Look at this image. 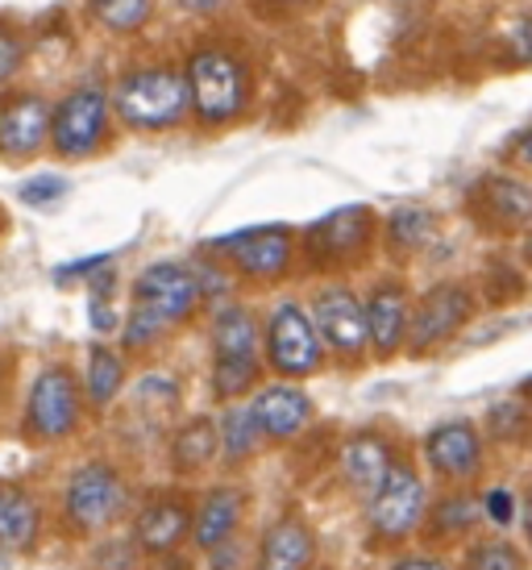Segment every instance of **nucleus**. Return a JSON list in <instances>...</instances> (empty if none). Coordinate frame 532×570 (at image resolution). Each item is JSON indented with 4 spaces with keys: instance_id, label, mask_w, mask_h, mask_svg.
<instances>
[{
    "instance_id": "obj_1",
    "label": "nucleus",
    "mask_w": 532,
    "mask_h": 570,
    "mask_svg": "<svg viewBox=\"0 0 532 570\" xmlns=\"http://www.w3.org/2000/svg\"><path fill=\"white\" fill-rule=\"evenodd\" d=\"M200 284L196 271L179 267V263H155L138 275L134 284V313L126 321V346L146 350L155 346L162 333L188 321L200 304Z\"/></svg>"
},
{
    "instance_id": "obj_2",
    "label": "nucleus",
    "mask_w": 532,
    "mask_h": 570,
    "mask_svg": "<svg viewBox=\"0 0 532 570\" xmlns=\"http://www.w3.org/2000/svg\"><path fill=\"white\" fill-rule=\"evenodd\" d=\"M188 100L204 126H229L250 105V67L225 47H200L188 59Z\"/></svg>"
},
{
    "instance_id": "obj_3",
    "label": "nucleus",
    "mask_w": 532,
    "mask_h": 570,
    "mask_svg": "<svg viewBox=\"0 0 532 570\" xmlns=\"http://www.w3.org/2000/svg\"><path fill=\"white\" fill-rule=\"evenodd\" d=\"M112 109L134 129H175L191 112L184 71L167 63L134 67L112 92Z\"/></svg>"
},
{
    "instance_id": "obj_4",
    "label": "nucleus",
    "mask_w": 532,
    "mask_h": 570,
    "mask_svg": "<svg viewBox=\"0 0 532 570\" xmlns=\"http://www.w3.org/2000/svg\"><path fill=\"white\" fill-rule=\"evenodd\" d=\"M428 517V488L416 466L395 462L392 475L366 500V524L375 541H407Z\"/></svg>"
},
{
    "instance_id": "obj_5",
    "label": "nucleus",
    "mask_w": 532,
    "mask_h": 570,
    "mask_svg": "<svg viewBox=\"0 0 532 570\" xmlns=\"http://www.w3.org/2000/svg\"><path fill=\"white\" fill-rule=\"evenodd\" d=\"M109 112L112 96L100 83H83L76 92H67L55 105V117H50V146H55V155L88 159L96 146L105 142V134H109Z\"/></svg>"
},
{
    "instance_id": "obj_6",
    "label": "nucleus",
    "mask_w": 532,
    "mask_h": 570,
    "mask_svg": "<svg viewBox=\"0 0 532 570\" xmlns=\"http://www.w3.org/2000/svg\"><path fill=\"white\" fill-rule=\"evenodd\" d=\"M129 504L126 479L112 471L109 462H83L71 471L63 491V508L71 524L79 533H96V529H109Z\"/></svg>"
},
{
    "instance_id": "obj_7",
    "label": "nucleus",
    "mask_w": 532,
    "mask_h": 570,
    "mask_svg": "<svg viewBox=\"0 0 532 570\" xmlns=\"http://www.w3.org/2000/svg\"><path fill=\"white\" fill-rule=\"evenodd\" d=\"M321 333L313 325V313L296 301H283L270 321H266V363L270 371H279L287 380H299V375H313L321 366Z\"/></svg>"
},
{
    "instance_id": "obj_8",
    "label": "nucleus",
    "mask_w": 532,
    "mask_h": 570,
    "mask_svg": "<svg viewBox=\"0 0 532 570\" xmlns=\"http://www.w3.org/2000/svg\"><path fill=\"white\" fill-rule=\"evenodd\" d=\"M79 383L67 366H47L30 387V404H26V425L33 438L42 442H59L79 425Z\"/></svg>"
},
{
    "instance_id": "obj_9",
    "label": "nucleus",
    "mask_w": 532,
    "mask_h": 570,
    "mask_svg": "<svg viewBox=\"0 0 532 570\" xmlns=\"http://www.w3.org/2000/svg\"><path fill=\"white\" fill-rule=\"evenodd\" d=\"M208 250L225 254L229 267H237L246 279L270 284V279H279L283 271L292 267L296 242H292V229L270 225V229H246V234H234V238H217Z\"/></svg>"
},
{
    "instance_id": "obj_10",
    "label": "nucleus",
    "mask_w": 532,
    "mask_h": 570,
    "mask_svg": "<svg viewBox=\"0 0 532 570\" xmlns=\"http://www.w3.org/2000/svg\"><path fill=\"white\" fill-rule=\"evenodd\" d=\"M313 325L321 333V346H329L337 358L354 363L366 354L371 337H366V308L349 287H325L313 304Z\"/></svg>"
},
{
    "instance_id": "obj_11",
    "label": "nucleus",
    "mask_w": 532,
    "mask_h": 570,
    "mask_svg": "<svg viewBox=\"0 0 532 570\" xmlns=\"http://www.w3.org/2000/svg\"><path fill=\"white\" fill-rule=\"evenodd\" d=\"M474 313V301L462 284H437L421 296V304L412 308V325H407V346L416 354L437 350L441 342H450Z\"/></svg>"
},
{
    "instance_id": "obj_12",
    "label": "nucleus",
    "mask_w": 532,
    "mask_h": 570,
    "mask_svg": "<svg viewBox=\"0 0 532 570\" xmlns=\"http://www.w3.org/2000/svg\"><path fill=\"white\" fill-rule=\"evenodd\" d=\"M424 462L428 471L450 483H466L483 471V438L470 421H445V425L428 429L424 438Z\"/></svg>"
},
{
    "instance_id": "obj_13",
    "label": "nucleus",
    "mask_w": 532,
    "mask_h": 570,
    "mask_svg": "<svg viewBox=\"0 0 532 570\" xmlns=\"http://www.w3.org/2000/svg\"><path fill=\"white\" fill-rule=\"evenodd\" d=\"M50 109L42 96L21 92L0 105V155L9 159H33L50 142Z\"/></svg>"
},
{
    "instance_id": "obj_14",
    "label": "nucleus",
    "mask_w": 532,
    "mask_h": 570,
    "mask_svg": "<svg viewBox=\"0 0 532 570\" xmlns=\"http://www.w3.org/2000/svg\"><path fill=\"white\" fill-rule=\"evenodd\" d=\"M246 409L254 416V429L270 442H287L313 421V400L304 396L299 387H292V383H266V387L254 392Z\"/></svg>"
},
{
    "instance_id": "obj_15",
    "label": "nucleus",
    "mask_w": 532,
    "mask_h": 570,
    "mask_svg": "<svg viewBox=\"0 0 532 570\" xmlns=\"http://www.w3.org/2000/svg\"><path fill=\"white\" fill-rule=\"evenodd\" d=\"M371 229H375V217H371V208L362 205H345L329 217H321V222L308 229V250L313 258L321 263H345V258H354V254L371 242Z\"/></svg>"
},
{
    "instance_id": "obj_16",
    "label": "nucleus",
    "mask_w": 532,
    "mask_h": 570,
    "mask_svg": "<svg viewBox=\"0 0 532 570\" xmlns=\"http://www.w3.org/2000/svg\"><path fill=\"white\" fill-rule=\"evenodd\" d=\"M366 308V337L375 354H395V350L407 342V325H412V304H407V292L400 284H378L371 292V301L362 304Z\"/></svg>"
},
{
    "instance_id": "obj_17",
    "label": "nucleus",
    "mask_w": 532,
    "mask_h": 570,
    "mask_svg": "<svg viewBox=\"0 0 532 570\" xmlns=\"http://www.w3.org/2000/svg\"><path fill=\"white\" fill-rule=\"evenodd\" d=\"M395 462L400 459H395V450L387 438H378V433H354L342 450V475L362 500H371L378 491V483L392 475Z\"/></svg>"
},
{
    "instance_id": "obj_18",
    "label": "nucleus",
    "mask_w": 532,
    "mask_h": 570,
    "mask_svg": "<svg viewBox=\"0 0 532 570\" xmlns=\"http://www.w3.org/2000/svg\"><path fill=\"white\" fill-rule=\"evenodd\" d=\"M188 533H191V517L179 500H150V504L141 508L138 524H134V538H138V546L150 550V554H167V550H175Z\"/></svg>"
},
{
    "instance_id": "obj_19",
    "label": "nucleus",
    "mask_w": 532,
    "mask_h": 570,
    "mask_svg": "<svg viewBox=\"0 0 532 570\" xmlns=\"http://www.w3.org/2000/svg\"><path fill=\"white\" fill-rule=\"evenodd\" d=\"M313 554H316L313 529L299 521V517H283L263 538L258 570H308L313 567Z\"/></svg>"
},
{
    "instance_id": "obj_20",
    "label": "nucleus",
    "mask_w": 532,
    "mask_h": 570,
    "mask_svg": "<svg viewBox=\"0 0 532 570\" xmlns=\"http://www.w3.org/2000/svg\"><path fill=\"white\" fill-rule=\"evenodd\" d=\"M237 521H242V491L234 488L208 491L200 512L191 517V541L200 550H220V546H229Z\"/></svg>"
},
{
    "instance_id": "obj_21",
    "label": "nucleus",
    "mask_w": 532,
    "mask_h": 570,
    "mask_svg": "<svg viewBox=\"0 0 532 570\" xmlns=\"http://www.w3.org/2000/svg\"><path fill=\"white\" fill-rule=\"evenodd\" d=\"M213 354L217 358H258V321L246 304H220L217 308Z\"/></svg>"
},
{
    "instance_id": "obj_22",
    "label": "nucleus",
    "mask_w": 532,
    "mask_h": 570,
    "mask_svg": "<svg viewBox=\"0 0 532 570\" xmlns=\"http://www.w3.org/2000/svg\"><path fill=\"white\" fill-rule=\"evenodd\" d=\"M479 524H483V495H474V491H450L428 508V533L441 541L466 538Z\"/></svg>"
},
{
    "instance_id": "obj_23",
    "label": "nucleus",
    "mask_w": 532,
    "mask_h": 570,
    "mask_svg": "<svg viewBox=\"0 0 532 570\" xmlns=\"http://www.w3.org/2000/svg\"><path fill=\"white\" fill-rule=\"evenodd\" d=\"M38 504L21 488L0 491V550H30L38 538Z\"/></svg>"
},
{
    "instance_id": "obj_24",
    "label": "nucleus",
    "mask_w": 532,
    "mask_h": 570,
    "mask_svg": "<svg viewBox=\"0 0 532 570\" xmlns=\"http://www.w3.org/2000/svg\"><path fill=\"white\" fill-rule=\"evenodd\" d=\"M217 454H220V438H217V425H213L208 416H196V421H188V425L175 433L171 462H175V471H179V475L204 471Z\"/></svg>"
},
{
    "instance_id": "obj_25",
    "label": "nucleus",
    "mask_w": 532,
    "mask_h": 570,
    "mask_svg": "<svg viewBox=\"0 0 532 570\" xmlns=\"http://www.w3.org/2000/svg\"><path fill=\"white\" fill-rule=\"evenodd\" d=\"M88 13L109 33H138L155 17V0H88Z\"/></svg>"
},
{
    "instance_id": "obj_26",
    "label": "nucleus",
    "mask_w": 532,
    "mask_h": 570,
    "mask_svg": "<svg viewBox=\"0 0 532 570\" xmlns=\"http://www.w3.org/2000/svg\"><path fill=\"white\" fill-rule=\"evenodd\" d=\"M217 438H220V454L229 462L250 459L254 450H258V442H263V433L254 429L250 409H237V404L217 421Z\"/></svg>"
},
{
    "instance_id": "obj_27",
    "label": "nucleus",
    "mask_w": 532,
    "mask_h": 570,
    "mask_svg": "<svg viewBox=\"0 0 532 570\" xmlns=\"http://www.w3.org/2000/svg\"><path fill=\"white\" fill-rule=\"evenodd\" d=\"M121 383H126V363L112 350L96 346L92 358H88V400L96 409H109L117 392H121Z\"/></svg>"
},
{
    "instance_id": "obj_28",
    "label": "nucleus",
    "mask_w": 532,
    "mask_h": 570,
    "mask_svg": "<svg viewBox=\"0 0 532 570\" xmlns=\"http://www.w3.org/2000/svg\"><path fill=\"white\" fill-rule=\"evenodd\" d=\"M486 208L500 217L503 225H520L532 217V188H524V184H516V179H486Z\"/></svg>"
},
{
    "instance_id": "obj_29",
    "label": "nucleus",
    "mask_w": 532,
    "mask_h": 570,
    "mask_svg": "<svg viewBox=\"0 0 532 570\" xmlns=\"http://www.w3.org/2000/svg\"><path fill=\"white\" fill-rule=\"evenodd\" d=\"M258 375H263L258 358H217L213 363V392L220 400H237L258 383Z\"/></svg>"
},
{
    "instance_id": "obj_30",
    "label": "nucleus",
    "mask_w": 532,
    "mask_h": 570,
    "mask_svg": "<svg viewBox=\"0 0 532 570\" xmlns=\"http://www.w3.org/2000/svg\"><path fill=\"white\" fill-rule=\"evenodd\" d=\"M462 570H524V554L503 538H479L462 558Z\"/></svg>"
},
{
    "instance_id": "obj_31",
    "label": "nucleus",
    "mask_w": 532,
    "mask_h": 570,
    "mask_svg": "<svg viewBox=\"0 0 532 570\" xmlns=\"http://www.w3.org/2000/svg\"><path fill=\"white\" fill-rule=\"evenodd\" d=\"M433 229H437V222H433L428 208H395L392 242L400 246V250H416V246H424V242L433 238Z\"/></svg>"
},
{
    "instance_id": "obj_32",
    "label": "nucleus",
    "mask_w": 532,
    "mask_h": 570,
    "mask_svg": "<svg viewBox=\"0 0 532 570\" xmlns=\"http://www.w3.org/2000/svg\"><path fill=\"white\" fill-rule=\"evenodd\" d=\"M138 409H158V412H167L179 400V383L175 380H162V375H150V380H141L138 383Z\"/></svg>"
},
{
    "instance_id": "obj_33",
    "label": "nucleus",
    "mask_w": 532,
    "mask_h": 570,
    "mask_svg": "<svg viewBox=\"0 0 532 570\" xmlns=\"http://www.w3.org/2000/svg\"><path fill=\"white\" fill-rule=\"evenodd\" d=\"M483 521L495 524V529H508V524L516 521V495L508 488L483 491Z\"/></svg>"
},
{
    "instance_id": "obj_34",
    "label": "nucleus",
    "mask_w": 532,
    "mask_h": 570,
    "mask_svg": "<svg viewBox=\"0 0 532 570\" xmlns=\"http://www.w3.org/2000/svg\"><path fill=\"white\" fill-rule=\"evenodd\" d=\"M63 191H67V179H59V175H38L30 184H21V200L33 208H47V205H55Z\"/></svg>"
},
{
    "instance_id": "obj_35",
    "label": "nucleus",
    "mask_w": 532,
    "mask_h": 570,
    "mask_svg": "<svg viewBox=\"0 0 532 570\" xmlns=\"http://www.w3.org/2000/svg\"><path fill=\"white\" fill-rule=\"evenodd\" d=\"M486 425H491V433H495V438L512 442V438L520 433V425H524V409H520L516 400H508V404H495Z\"/></svg>"
},
{
    "instance_id": "obj_36",
    "label": "nucleus",
    "mask_w": 532,
    "mask_h": 570,
    "mask_svg": "<svg viewBox=\"0 0 532 570\" xmlns=\"http://www.w3.org/2000/svg\"><path fill=\"white\" fill-rule=\"evenodd\" d=\"M26 59V42L17 38L9 26H0V83H9L17 76V67Z\"/></svg>"
},
{
    "instance_id": "obj_37",
    "label": "nucleus",
    "mask_w": 532,
    "mask_h": 570,
    "mask_svg": "<svg viewBox=\"0 0 532 570\" xmlns=\"http://www.w3.org/2000/svg\"><path fill=\"white\" fill-rule=\"evenodd\" d=\"M512 55L520 63H532V13L520 17V26L512 30Z\"/></svg>"
},
{
    "instance_id": "obj_38",
    "label": "nucleus",
    "mask_w": 532,
    "mask_h": 570,
    "mask_svg": "<svg viewBox=\"0 0 532 570\" xmlns=\"http://www.w3.org/2000/svg\"><path fill=\"white\" fill-rule=\"evenodd\" d=\"M392 570H450L441 558H433V554H416V558H404V562H395Z\"/></svg>"
},
{
    "instance_id": "obj_39",
    "label": "nucleus",
    "mask_w": 532,
    "mask_h": 570,
    "mask_svg": "<svg viewBox=\"0 0 532 570\" xmlns=\"http://www.w3.org/2000/svg\"><path fill=\"white\" fill-rule=\"evenodd\" d=\"M92 325H96V330H100V333H109L112 325H117V317H112V313H109V304H100V301L92 304Z\"/></svg>"
},
{
    "instance_id": "obj_40",
    "label": "nucleus",
    "mask_w": 532,
    "mask_h": 570,
    "mask_svg": "<svg viewBox=\"0 0 532 570\" xmlns=\"http://www.w3.org/2000/svg\"><path fill=\"white\" fill-rule=\"evenodd\" d=\"M225 0H179V9L184 13H213V9H220Z\"/></svg>"
},
{
    "instance_id": "obj_41",
    "label": "nucleus",
    "mask_w": 532,
    "mask_h": 570,
    "mask_svg": "<svg viewBox=\"0 0 532 570\" xmlns=\"http://www.w3.org/2000/svg\"><path fill=\"white\" fill-rule=\"evenodd\" d=\"M520 524H524V538L532 546V488L524 491V508H520Z\"/></svg>"
},
{
    "instance_id": "obj_42",
    "label": "nucleus",
    "mask_w": 532,
    "mask_h": 570,
    "mask_svg": "<svg viewBox=\"0 0 532 570\" xmlns=\"http://www.w3.org/2000/svg\"><path fill=\"white\" fill-rule=\"evenodd\" d=\"M516 159L532 167V129H524V134L516 138Z\"/></svg>"
},
{
    "instance_id": "obj_43",
    "label": "nucleus",
    "mask_w": 532,
    "mask_h": 570,
    "mask_svg": "<svg viewBox=\"0 0 532 570\" xmlns=\"http://www.w3.org/2000/svg\"><path fill=\"white\" fill-rule=\"evenodd\" d=\"M520 396H524V409H532V380L524 383V392H520Z\"/></svg>"
},
{
    "instance_id": "obj_44",
    "label": "nucleus",
    "mask_w": 532,
    "mask_h": 570,
    "mask_svg": "<svg viewBox=\"0 0 532 570\" xmlns=\"http://www.w3.org/2000/svg\"><path fill=\"white\" fill-rule=\"evenodd\" d=\"M279 4H304V0H279Z\"/></svg>"
},
{
    "instance_id": "obj_45",
    "label": "nucleus",
    "mask_w": 532,
    "mask_h": 570,
    "mask_svg": "<svg viewBox=\"0 0 532 570\" xmlns=\"http://www.w3.org/2000/svg\"><path fill=\"white\" fill-rule=\"evenodd\" d=\"M529 254H532V242H529Z\"/></svg>"
}]
</instances>
